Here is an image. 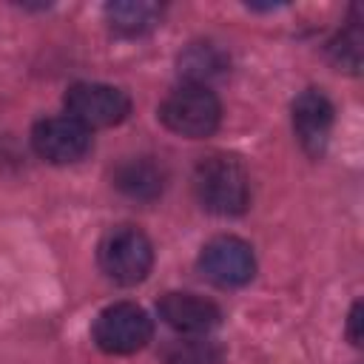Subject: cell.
I'll return each instance as SVG.
<instances>
[{
    "mask_svg": "<svg viewBox=\"0 0 364 364\" xmlns=\"http://www.w3.org/2000/svg\"><path fill=\"white\" fill-rule=\"evenodd\" d=\"M31 148L51 165H74L91 151V131L68 114L46 117L31 128Z\"/></svg>",
    "mask_w": 364,
    "mask_h": 364,
    "instance_id": "7",
    "label": "cell"
},
{
    "mask_svg": "<svg viewBox=\"0 0 364 364\" xmlns=\"http://www.w3.org/2000/svg\"><path fill=\"white\" fill-rule=\"evenodd\" d=\"M193 196L208 213L239 216L250 205V176L236 156H205L193 168Z\"/></svg>",
    "mask_w": 364,
    "mask_h": 364,
    "instance_id": "1",
    "label": "cell"
},
{
    "mask_svg": "<svg viewBox=\"0 0 364 364\" xmlns=\"http://www.w3.org/2000/svg\"><path fill=\"white\" fill-rule=\"evenodd\" d=\"M361 301H353V307H350V313H347V338L358 347L361 344Z\"/></svg>",
    "mask_w": 364,
    "mask_h": 364,
    "instance_id": "15",
    "label": "cell"
},
{
    "mask_svg": "<svg viewBox=\"0 0 364 364\" xmlns=\"http://www.w3.org/2000/svg\"><path fill=\"white\" fill-rule=\"evenodd\" d=\"M327 54L338 68L358 74V68H361V26H358V20H353L347 28H341L327 43Z\"/></svg>",
    "mask_w": 364,
    "mask_h": 364,
    "instance_id": "14",
    "label": "cell"
},
{
    "mask_svg": "<svg viewBox=\"0 0 364 364\" xmlns=\"http://www.w3.org/2000/svg\"><path fill=\"white\" fill-rule=\"evenodd\" d=\"M102 11H105L111 31H117L122 37L148 34L162 20V6L151 3V0H114V3H105Z\"/></svg>",
    "mask_w": 364,
    "mask_h": 364,
    "instance_id": "12",
    "label": "cell"
},
{
    "mask_svg": "<svg viewBox=\"0 0 364 364\" xmlns=\"http://www.w3.org/2000/svg\"><path fill=\"white\" fill-rule=\"evenodd\" d=\"M154 336L151 316L134 301H114L94 318L91 338L108 355H131L142 350Z\"/></svg>",
    "mask_w": 364,
    "mask_h": 364,
    "instance_id": "4",
    "label": "cell"
},
{
    "mask_svg": "<svg viewBox=\"0 0 364 364\" xmlns=\"http://www.w3.org/2000/svg\"><path fill=\"white\" fill-rule=\"evenodd\" d=\"M199 273L216 287H242L256 276L253 247L239 236H213L199 250Z\"/></svg>",
    "mask_w": 364,
    "mask_h": 364,
    "instance_id": "6",
    "label": "cell"
},
{
    "mask_svg": "<svg viewBox=\"0 0 364 364\" xmlns=\"http://www.w3.org/2000/svg\"><path fill=\"white\" fill-rule=\"evenodd\" d=\"M228 65H230L228 51L210 40H196L176 57L179 77H185V82L191 85H208L210 80L222 77Z\"/></svg>",
    "mask_w": 364,
    "mask_h": 364,
    "instance_id": "11",
    "label": "cell"
},
{
    "mask_svg": "<svg viewBox=\"0 0 364 364\" xmlns=\"http://www.w3.org/2000/svg\"><path fill=\"white\" fill-rule=\"evenodd\" d=\"M159 119L168 131L185 139H205L210 136L222 122V102L208 85H191L182 82L173 88L162 105Z\"/></svg>",
    "mask_w": 364,
    "mask_h": 364,
    "instance_id": "3",
    "label": "cell"
},
{
    "mask_svg": "<svg viewBox=\"0 0 364 364\" xmlns=\"http://www.w3.org/2000/svg\"><path fill=\"white\" fill-rule=\"evenodd\" d=\"M156 313L171 330L182 336H208L222 321V310L216 301L196 293H182V290L165 293L156 304Z\"/></svg>",
    "mask_w": 364,
    "mask_h": 364,
    "instance_id": "9",
    "label": "cell"
},
{
    "mask_svg": "<svg viewBox=\"0 0 364 364\" xmlns=\"http://www.w3.org/2000/svg\"><path fill=\"white\" fill-rule=\"evenodd\" d=\"M65 114L85 125L88 131L94 128H111L128 119L131 114V97L105 82H74L65 91Z\"/></svg>",
    "mask_w": 364,
    "mask_h": 364,
    "instance_id": "5",
    "label": "cell"
},
{
    "mask_svg": "<svg viewBox=\"0 0 364 364\" xmlns=\"http://www.w3.org/2000/svg\"><path fill=\"white\" fill-rule=\"evenodd\" d=\"M111 185L125 199L154 202L162 196V191L168 185V171L156 156H128L114 168Z\"/></svg>",
    "mask_w": 364,
    "mask_h": 364,
    "instance_id": "10",
    "label": "cell"
},
{
    "mask_svg": "<svg viewBox=\"0 0 364 364\" xmlns=\"http://www.w3.org/2000/svg\"><path fill=\"white\" fill-rule=\"evenodd\" d=\"M97 262L111 282L131 287L151 273L154 245L136 225H114L102 233L97 245Z\"/></svg>",
    "mask_w": 364,
    "mask_h": 364,
    "instance_id": "2",
    "label": "cell"
},
{
    "mask_svg": "<svg viewBox=\"0 0 364 364\" xmlns=\"http://www.w3.org/2000/svg\"><path fill=\"white\" fill-rule=\"evenodd\" d=\"M222 344L208 336H179L165 341L159 350L162 364H222Z\"/></svg>",
    "mask_w": 364,
    "mask_h": 364,
    "instance_id": "13",
    "label": "cell"
},
{
    "mask_svg": "<svg viewBox=\"0 0 364 364\" xmlns=\"http://www.w3.org/2000/svg\"><path fill=\"white\" fill-rule=\"evenodd\" d=\"M290 117H293V134L301 151L307 156H321L330 142V131L336 119V108L330 97L318 88H307L293 100Z\"/></svg>",
    "mask_w": 364,
    "mask_h": 364,
    "instance_id": "8",
    "label": "cell"
}]
</instances>
